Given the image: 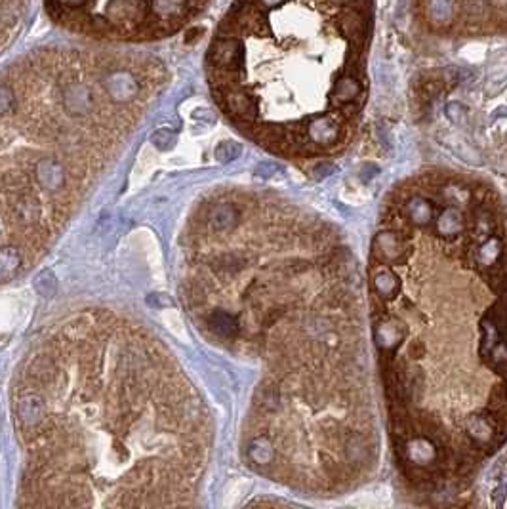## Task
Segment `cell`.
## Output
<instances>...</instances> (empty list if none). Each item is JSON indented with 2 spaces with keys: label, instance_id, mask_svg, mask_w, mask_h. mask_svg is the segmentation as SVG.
<instances>
[{
  "label": "cell",
  "instance_id": "obj_1",
  "mask_svg": "<svg viewBox=\"0 0 507 509\" xmlns=\"http://www.w3.org/2000/svg\"><path fill=\"white\" fill-rule=\"evenodd\" d=\"M10 410L24 470L17 508H187L212 445L177 357L107 307L63 316L17 366Z\"/></svg>",
  "mask_w": 507,
  "mask_h": 509
},
{
  "label": "cell",
  "instance_id": "obj_2",
  "mask_svg": "<svg viewBox=\"0 0 507 509\" xmlns=\"http://www.w3.org/2000/svg\"><path fill=\"white\" fill-rule=\"evenodd\" d=\"M168 82L153 54L100 42L0 69V286L50 252Z\"/></svg>",
  "mask_w": 507,
  "mask_h": 509
},
{
  "label": "cell",
  "instance_id": "obj_3",
  "mask_svg": "<svg viewBox=\"0 0 507 509\" xmlns=\"http://www.w3.org/2000/svg\"><path fill=\"white\" fill-rule=\"evenodd\" d=\"M210 0H44L52 24L86 42L141 46L176 37Z\"/></svg>",
  "mask_w": 507,
  "mask_h": 509
},
{
  "label": "cell",
  "instance_id": "obj_4",
  "mask_svg": "<svg viewBox=\"0 0 507 509\" xmlns=\"http://www.w3.org/2000/svg\"><path fill=\"white\" fill-rule=\"evenodd\" d=\"M29 4L31 0H0V55L24 29Z\"/></svg>",
  "mask_w": 507,
  "mask_h": 509
},
{
  "label": "cell",
  "instance_id": "obj_5",
  "mask_svg": "<svg viewBox=\"0 0 507 509\" xmlns=\"http://www.w3.org/2000/svg\"><path fill=\"white\" fill-rule=\"evenodd\" d=\"M372 256L376 262L384 263V265H397V263L407 262V258L410 256L407 235L393 231L377 233L372 240Z\"/></svg>",
  "mask_w": 507,
  "mask_h": 509
},
{
  "label": "cell",
  "instance_id": "obj_6",
  "mask_svg": "<svg viewBox=\"0 0 507 509\" xmlns=\"http://www.w3.org/2000/svg\"><path fill=\"white\" fill-rule=\"evenodd\" d=\"M305 132L313 149L319 147H332L341 139V123L338 116H313L305 123Z\"/></svg>",
  "mask_w": 507,
  "mask_h": 509
},
{
  "label": "cell",
  "instance_id": "obj_7",
  "mask_svg": "<svg viewBox=\"0 0 507 509\" xmlns=\"http://www.w3.org/2000/svg\"><path fill=\"white\" fill-rule=\"evenodd\" d=\"M404 338H407V328L397 319H389L385 315L380 321L376 319L374 339H376V346L382 353L384 351H395Z\"/></svg>",
  "mask_w": 507,
  "mask_h": 509
},
{
  "label": "cell",
  "instance_id": "obj_8",
  "mask_svg": "<svg viewBox=\"0 0 507 509\" xmlns=\"http://www.w3.org/2000/svg\"><path fill=\"white\" fill-rule=\"evenodd\" d=\"M463 429L468 439L475 445L477 448H484L492 445L494 433H496V420L490 416H469L463 420Z\"/></svg>",
  "mask_w": 507,
  "mask_h": 509
},
{
  "label": "cell",
  "instance_id": "obj_9",
  "mask_svg": "<svg viewBox=\"0 0 507 509\" xmlns=\"http://www.w3.org/2000/svg\"><path fill=\"white\" fill-rule=\"evenodd\" d=\"M361 93H362V84L361 80H359V77L346 73L344 77H339V80L334 82L332 98L336 100V103L346 107V105H355V100L361 98Z\"/></svg>",
  "mask_w": 507,
  "mask_h": 509
},
{
  "label": "cell",
  "instance_id": "obj_10",
  "mask_svg": "<svg viewBox=\"0 0 507 509\" xmlns=\"http://www.w3.org/2000/svg\"><path fill=\"white\" fill-rule=\"evenodd\" d=\"M501 336H499L496 324L492 323L488 316H484L481 321V343H479V355L483 359L484 363L490 366L492 357L496 353V349L501 346Z\"/></svg>",
  "mask_w": 507,
  "mask_h": 509
},
{
  "label": "cell",
  "instance_id": "obj_11",
  "mask_svg": "<svg viewBox=\"0 0 507 509\" xmlns=\"http://www.w3.org/2000/svg\"><path fill=\"white\" fill-rule=\"evenodd\" d=\"M404 216L412 224L425 227V225H429L433 222L435 214H433V206H431V202L427 199H423V197H412L404 204Z\"/></svg>",
  "mask_w": 507,
  "mask_h": 509
},
{
  "label": "cell",
  "instance_id": "obj_12",
  "mask_svg": "<svg viewBox=\"0 0 507 509\" xmlns=\"http://www.w3.org/2000/svg\"><path fill=\"white\" fill-rule=\"evenodd\" d=\"M456 0H427V16H429L431 24L437 27H445L454 19L456 16Z\"/></svg>",
  "mask_w": 507,
  "mask_h": 509
},
{
  "label": "cell",
  "instance_id": "obj_13",
  "mask_svg": "<svg viewBox=\"0 0 507 509\" xmlns=\"http://www.w3.org/2000/svg\"><path fill=\"white\" fill-rule=\"evenodd\" d=\"M463 227V217L456 208L445 210L441 217L435 222V229L441 237H448V239H456L461 233Z\"/></svg>",
  "mask_w": 507,
  "mask_h": 509
},
{
  "label": "cell",
  "instance_id": "obj_14",
  "mask_svg": "<svg viewBox=\"0 0 507 509\" xmlns=\"http://www.w3.org/2000/svg\"><path fill=\"white\" fill-rule=\"evenodd\" d=\"M374 288H376L377 296H382V298H395L397 294H399V278L397 275L389 269H384L380 271L374 275Z\"/></svg>",
  "mask_w": 507,
  "mask_h": 509
},
{
  "label": "cell",
  "instance_id": "obj_15",
  "mask_svg": "<svg viewBox=\"0 0 507 509\" xmlns=\"http://www.w3.org/2000/svg\"><path fill=\"white\" fill-rule=\"evenodd\" d=\"M346 456L351 463H364L370 456L368 440L364 439L362 435H357V433L351 435L346 440Z\"/></svg>",
  "mask_w": 507,
  "mask_h": 509
},
{
  "label": "cell",
  "instance_id": "obj_16",
  "mask_svg": "<svg viewBox=\"0 0 507 509\" xmlns=\"http://www.w3.org/2000/svg\"><path fill=\"white\" fill-rule=\"evenodd\" d=\"M446 116L452 120L454 124H461L468 120V107L465 105H461L458 101H450L448 105H446Z\"/></svg>",
  "mask_w": 507,
  "mask_h": 509
},
{
  "label": "cell",
  "instance_id": "obj_17",
  "mask_svg": "<svg viewBox=\"0 0 507 509\" xmlns=\"http://www.w3.org/2000/svg\"><path fill=\"white\" fill-rule=\"evenodd\" d=\"M336 170H338V166H334V164H330V162H321L319 166H315L313 174H315L317 179H323V178H328V176H332V174H336Z\"/></svg>",
  "mask_w": 507,
  "mask_h": 509
},
{
  "label": "cell",
  "instance_id": "obj_18",
  "mask_svg": "<svg viewBox=\"0 0 507 509\" xmlns=\"http://www.w3.org/2000/svg\"><path fill=\"white\" fill-rule=\"evenodd\" d=\"M506 492H507L506 486H499V488H496V490H494V494H492V498L496 500V503H498V506H501V501H504V496H506Z\"/></svg>",
  "mask_w": 507,
  "mask_h": 509
}]
</instances>
